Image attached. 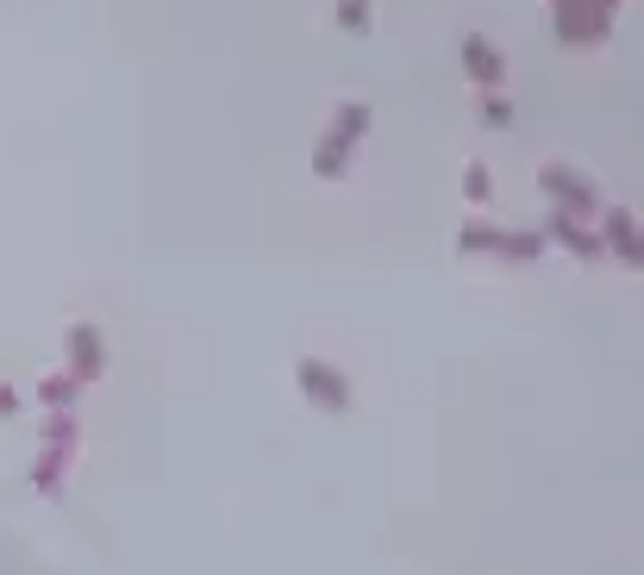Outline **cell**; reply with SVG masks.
<instances>
[{
    "label": "cell",
    "mask_w": 644,
    "mask_h": 575,
    "mask_svg": "<svg viewBox=\"0 0 644 575\" xmlns=\"http://www.w3.org/2000/svg\"><path fill=\"white\" fill-rule=\"evenodd\" d=\"M500 232H507V225H495V220H470L463 232H457V250H463V257H500Z\"/></svg>",
    "instance_id": "cell-10"
},
{
    "label": "cell",
    "mask_w": 644,
    "mask_h": 575,
    "mask_svg": "<svg viewBox=\"0 0 644 575\" xmlns=\"http://www.w3.org/2000/svg\"><path fill=\"white\" fill-rule=\"evenodd\" d=\"M38 400H45V413H75V400H82V382L70 370H57L38 382Z\"/></svg>",
    "instance_id": "cell-9"
},
{
    "label": "cell",
    "mask_w": 644,
    "mask_h": 575,
    "mask_svg": "<svg viewBox=\"0 0 644 575\" xmlns=\"http://www.w3.org/2000/svg\"><path fill=\"white\" fill-rule=\"evenodd\" d=\"M545 257V232H500V263H538Z\"/></svg>",
    "instance_id": "cell-13"
},
{
    "label": "cell",
    "mask_w": 644,
    "mask_h": 575,
    "mask_svg": "<svg viewBox=\"0 0 644 575\" xmlns=\"http://www.w3.org/2000/svg\"><path fill=\"white\" fill-rule=\"evenodd\" d=\"M545 245L570 250V257H582V263H600V257H607L600 238H595V225H582L575 213H557V207H550V220H545Z\"/></svg>",
    "instance_id": "cell-6"
},
{
    "label": "cell",
    "mask_w": 644,
    "mask_h": 575,
    "mask_svg": "<svg viewBox=\"0 0 644 575\" xmlns=\"http://www.w3.org/2000/svg\"><path fill=\"white\" fill-rule=\"evenodd\" d=\"M538 188L550 195L557 213H575V220H595V213H600L595 182H589L582 170H570V163H545V170H538Z\"/></svg>",
    "instance_id": "cell-4"
},
{
    "label": "cell",
    "mask_w": 644,
    "mask_h": 575,
    "mask_svg": "<svg viewBox=\"0 0 644 575\" xmlns=\"http://www.w3.org/2000/svg\"><path fill=\"white\" fill-rule=\"evenodd\" d=\"M463 70H470L475 88H488V95H495L500 82H507V57H500L482 32H470V38H463Z\"/></svg>",
    "instance_id": "cell-8"
},
{
    "label": "cell",
    "mask_w": 644,
    "mask_h": 575,
    "mask_svg": "<svg viewBox=\"0 0 644 575\" xmlns=\"http://www.w3.org/2000/svg\"><path fill=\"white\" fill-rule=\"evenodd\" d=\"M620 0H550V32L564 45H607Z\"/></svg>",
    "instance_id": "cell-2"
},
{
    "label": "cell",
    "mask_w": 644,
    "mask_h": 575,
    "mask_svg": "<svg viewBox=\"0 0 644 575\" xmlns=\"http://www.w3.org/2000/svg\"><path fill=\"white\" fill-rule=\"evenodd\" d=\"M63 475H70V450H38L32 488H38V495H63Z\"/></svg>",
    "instance_id": "cell-11"
},
{
    "label": "cell",
    "mask_w": 644,
    "mask_h": 575,
    "mask_svg": "<svg viewBox=\"0 0 644 575\" xmlns=\"http://www.w3.org/2000/svg\"><path fill=\"white\" fill-rule=\"evenodd\" d=\"M482 120H488V125H495V132H500V125L513 120V107H507V100H500V95H488V100H482Z\"/></svg>",
    "instance_id": "cell-16"
},
{
    "label": "cell",
    "mask_w": 644,
    "mask_h": 575,
    "mask_svg": "<svg viewBox=\"0 0 644 575\" xmlns=\"http://www.w3.org/2000/svg\"><path fill=\"white\" fill-rule=\"evenodd\" d=\"M363 145H370V100H338L332 120H325V132H320V145H313V175H320V182H338Z\"/></svg>",
    "instance_id": "cell-1"
},
{
    "label": "cell",
    "mask_w": 644,
    "mask_h": 575,
    "mask_svg": "<svg viewBox=\"0 0 644 575\" xmlns=\"http://www.w3.org/2000/svg\"><path fill=\"white\" fill-rule=\"evenodd\" d=\"M463 200H475V207L495 200V175H488V163H470V170H463Z\"/></svg>",
    "instance_id": "cell-14"
},
{
    "label": "cell",
    "mask_w": 644,
    "mask_h": 575,
    "mask_svg": "<svg viewBox=\"0 0 644 575\" xmlns=\"http://www.w3.org/2000/svg\"><path fill=\"white\" fill-rule=\"evenodd\" d=\"M38 445L45 450H70L82 445V425H75V413H45V425H38Z\"/></svg>",
    "instance_id": "cell-12"
},
{
    "label": "cell",
    "mask_w": 644,
    "mask_h": 575,
    "mask_svg": "<svg viewBox=\"0 0 644 575\" xmlns=\"http://www.w3.org/2000/svg\"><path fill=\"white\" fill-rule=\"evenodd\" d=\"M63 357H70V375L88 388V382H100L107 375V338H100V325L75 320L70 332H63Z\"/></svg>",
    "instance_id": "cell-5"
},
{
    "label": "cell",
    "mask_w": 644,
    "mask_h": 575,
    "mask_svg": "<svg viewBox=\"0 0 644 575\" xmlns=\"http://www.w3.org/2000/svg\"><path fill=\"white\" fill-rule=\"evenodd\" d=\"M595 220H600V232H595L600 250H614L626 270H639V220H632L626 207H600Z\"/></svg>",
    "instance_id": "cell-7"
},
{
    "label": "cell",
    "mask_w": 644,
    "mask_h": 575,
    "mask_svg": "<svg viewBox=\"0 0 644 575\" xmlns=\"http://www.w3.org/2000/svg\"><path fill=\"white\" fill-rule=\"evenodd\" d=\"M0 420H20V388L13 382H0Z\"/></svg>",
    "instance_id": "cell-17"
},
{
    "label": "cell",
    "mask_w": 644,
    "mask_h": 575,
    "mask_svg": "<svg viewBox=\"0 0 644 575\" xmlns=\"http://www.w3.org/2000/svg\"><path fill=\"white\" fill-rule=\"evenodd\" d=\"M295 388L307 407H320V413H350L357 407V388H350V375L338 363H325V357H295Z\"/></svg>",
    "instance_id": "cell-3"
},
{
    "label": "cell",
    "mask_w": 644,
    "mask_h": 575,
    "mask_svg": "<svg viewBox=\"0 0 644 575\" xmlns=\"http://www.w3.org/2000/svg\"><path fill=\"white\" fill-rule=\"evenodd\" d=\"M370 20H375L370 0H338V25H345L350 38H363V32H370Z\"/></svg>",
    "instance_id": "cell-15"
}]
</instances>
